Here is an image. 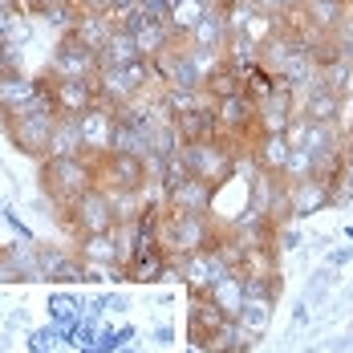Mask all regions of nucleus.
<instances>
[{"mask_svg":"<svg viewBox=\"0 0 353 353\" xmlns=\"http://www.w3.org/2000/svg\"><path fill=\"white\" fill-rule=\"evenodd\" d=\"M110 150H118V154H139V159H146V154H150V134H146V130H139V126L114 122V139H110Z\"/></svg>","mask_w":353,"mask_h":353,"instance_id":"nucleus-31","label":"nucleus"},{"mask_svg":"<svg viewBox=\"0 0 353 353\" xmlns=\"http://www.w3.org/2000/svg\"><path fill=\"white\" fill-rule=\"evenodd\" d=\"M0 353H4V345H0Z\"/></svg>","mask_w":353,"mask_h":353,"instance_id":"nucleus-49","label":"nucleus"},{"mask_svg":"<svg viewBox=\"0 0 353 353\" xmlns=\"http://www.w3.org/2000/svg\"><path fill=\"white\" fill-rule=\"evenodd\" d=\"M223 272H232V264L219 248H203V252H191L179 260V281L191 288V296H203Z\"/></svg>","mask_w":353,"mask_h":353,"instance_id":"nucleus-8","label":"nucleus"},{"mask_svg":"<svg viewBox=\"0 0 353 353\" xmlns=\"http://www.w3.org/2000/svg\"><path fill=\"white\" fill-rule=\"evenodd\" d=\"M134 12L150 25H171V0H134Z\"/></svg>","mask_w":353,"mask_h":353,"instance_id":"nucleus-37","label":"nucleus"},{"mask_svg":"<svg viewBox=\"0 0 353 353\" xmlns=\"http://www.w3.org/2000/svg\"><path fill=\"white\" fill-rule=\"evenodd\" d=\"M272 309H276V301H264V296H248L244 309L236 313V321L244 325L248 333L264 337V333H268V325H272Z\"/></svg>","mask_w":353,"mask_h":353,"instance_id":"nucleus-29","label":"nucleus"},{"mask_svg":"<svg viewBox=\"0 0 353 353\" xmlns=\"http://www.w3.org/2000/svg\"><path fill=\"white\" fill-rule=\"evenodd\" d=\"M350 256H353V248H341V252H333V256H329V264H333V268H341Z\"/></svg>","mask_w":353,"mask_h":353,"instance_id":"nucleus-45","label":"nucleus"},{"mask_svg":"<svg viewBox=\"0 0 353 353\" xmlns=\"http://www.w3.org/2000/svg\"><path fill=\"white\" fill-rule=\"evenodd\" d=\"M114 33V25L106 21V12H90V8H81V17H77V25H73V33L85 49H94V53H102V45L110 41Z\"/></svg>","mask_w":353,"mask_h":353,"instance_id":"nucleus-25","label":"nucleus"},{"mask_svg":"<svg viewBox=\"0 0 353 353\" xmlns=\"http://www.w3.org/2000/svg\"><path fill=\"white\" fill-rule=\"evenodd\" d=\"M25 325H29V313H25V309H17V313L8 317V329H25Z\"/></svg>","mask_w":353,"mask_h":353,"instance_id":"nucleus-44","label":"nucleus"},{"mask_svg":"<svg viewBox=\"0 0 353 353\" xmlns=\"http://www.w3.org/2000/svg\"><path fill=\"white\" fill-rule=\"evenodd\" d=\"M98 61H102V65H110V70H126V65L142 61V57H139V45H134V33L114 29V33H110V41L102 45V53H98Z\"/></svg>","mask_w":353,"mask_h":353,"instance_id":"nucleus-24","label":"nucleus"},{"mask_svg":"<svg viewBox=\"0 0 353 353\" xmlns=\"http://www.w3.org/2000/svg\"><path fill=\"white\" fill-rule=\"evenodd\" d=\"M25 350L29 353H61L65 350V337H61V329L57 325H37V329H29L25 333Z\"/></svg>","mask_w":353,"mask_h":353,"instance_id":"nucleus-32","label":"nucleus"},{"mask_svg":"<svg viewBox=\"0 0 353 353\" xmlns=\"http://www.w3.org/2000/svg\"><path fill=\"white\" fill-rule=\"evenodd\" d=\"M114 248H118V264L126 268L130 264V256L139 252V244H142V236H139V223H114Z\"/></svg>","mask_w":353,"mask_h":353,"instance_id":"nucleus-35","label":"nucleus"},{"mask_svg":"<svg viewBox=\"0 0 353 353\" xmlns=\"http://www.w3.org/2000/svg\"><path fill=\"white\" fill-rule=\"evenodd\" d=\"M276 252H292V248H301V232L296 228H276Z\"/></svg>","mask_w":353,"mask_h":353,"instance_id":"nucleus-41","label":"nucleus"},{"mask_svg":"<svg viewBox=\"0 0 353 353\" xmlns=\"http://www.w3.org/2000/svg\"><path fill=\"white\" fill-rule=\"evenodd\" d=\"M228 37H232V25H228V12L223 8H208L203 21L191 29V45L195 49H228Z\"/></svg>","mask_w":353,"mask_h":353,"instance_id":"nucleus-18","label":"nucleus"},{"mask_svg":"<svg viewBox=\"0 0 353 353\" xmlns=\"http://www.w3.org/2000/svg\"><path fill=\"white\" fill-rule=\"evenodd\" d=\"M240 276H276L281 272V252L276 244H256L240 252V264H236Z\"/></svg>","mask_w":353,"mask_h":353,"instance_id":"nucleus-23","label":"nucleus"},{"mask_svg":"<svg viewBox=\"0 0 353 353\" xmlns=\"http://www.w3.org/2000/svg\"><path fill=\"white\" fill-rule=\"evenodd\" d=\"M171 337H175L171 325H154V341H159V345H171Z\"/></svg>","mask_w":353,"mask_h":353,"instance_id":"nucleus-42","label":"nucleus"},{"mask_svg":"<svg viewBox=\"0 0 353 353\" xmlns=\"http://www.w3.org/2000/svg\"><path fill=\"white\" fill-rule=\"evenodd\" d=\"M53 223H61L73 240H77V236H94V232H114L118 215H114V203H110L106 191L102 187H90L81 199H73L70 208H57Z\"/></svg>","mask_w":353,"mask_h":353,"instance_id":"nucleus-4","label":"nucleus"},{"mask_svg":"<svg viewBox=\"0 0 353 353\" xmlns=\"http://www.w3.org/2000/svg\"><path fill=\"white\" fill-rule=\"evenodd\" d=\"M345 102H350L345 94H337V90H329V85L321 81L309 94L296 98V114L309 118V122H329V126H341V130H345Z\"/></svg>","mask_w":353,"mask_h":353,"instance_id":"nucleus-9","label":"nucleus"},{"mask_svg":"<svg viewBox=\"0 0 353 353\" xmlns=\"http://www.w3.org/2000/svg\"><path fill=\"white\" fill-rule=\"evenodd\" d=\"M296 4H301V0H256V12H264V17L276 21V17H284V12L296 8Z\"/></svg>","mask_w":353,"mask_h":353,"instance_id":"nucleus-39","label":"nucleus"},{"mask_svg":"<svg viewBox=\"0 0 353 353\" xmlns=\"http://www.w3.org/2000/svg\"><path fill=\"white\" fill-rule=\"evenodd\" d=\"M0 219H4V223H8V228H12V232H17V240H33V244H37L33 228H29V223H25V219H21V215L12 212V208H8V203H0Z\"/></svg>","mask_w":353,"mask_h":353,"instance_id":"nucleus-38","label":"nucleus"},{"mask_svg":"<svg viewBox=\"0 0 353 353\" xmlns=\"http://www.w3.org/2000/svg\"><path fill=\"white\" fill-rule=\"evenodd\" d=\"M37 94H41V77H29L25 70L4 73L0 77V118L29 110L37 102Z\"/></svg>","mask_w":353,"mask_h":353,"instance_id":"nucleus-11","label":"nucleus"},{"mask_svg":"<svg viewBox=\"0 0 353 353\" xmlns=\"http://www.w3.org/2000/svg\"><path fill=\"white\" fill-rule=\"evenodd\" d=\"M171 41H175V29L171 25H139L134 29V45H139V57L142 61H154L163 49H171Z\"/></svg>","mask_w":353,"mask_h":353,"instance_id":"nucleus-27","label":"nucleus"},{"mask_svg":"<svg viewBox=\"0 0 353 353\" xmlns=\"http://www.w3.org/2000/svg\"><path fill=\"white\" fill-rule=\"evenodd\" d=\"M41 77L49 81L53 102H57V114H61V118H81L85 110L98 106V90H94V81H65V77H53L49 70L41 73Z\"/></svg>","mask_w":353,"mask_h":353,"instance_id":"nucleus-10","label":"nucleus"},{"mask_svg":"<svg viewBox=\"0 0 353 353\" xmlns=\"http://www.w3.org/2000/svg\"><path fill=\"white\" fill-rule=\"evenodd\" d=\"M292 321H296V325H305V321H309V305H301V309L292 313Z\"/></svg>","mask_w":353,"mask_h":353,"instance_id":"nucleus-47","label":"nucleus"},{"mask_svg":"<svg viewBox=\"0 0 353 353\" xmlns=\"http://www.w3.org/2000/svg\"><path fill=\"white\" fill-rule=\"evenodd\" d=\"M175 134H179V142H183V146L219 139V126H215V102H203V106L179 114V118H175Z\"/></svg>","mask_w":353,"mask_h":353,"instance_id":"nucleus-16","label":"nucleus"},{"mask_svg":"<svg viewBox=\"0 0 353 353\" xmlns=\"http://www.w3.org/2000/svg\"><path fill=\"white\" fill-rule=\"evenodd\" d=\"M288 154H292V146H288L284 134H260V139H256V150H252V163H256L260 171H268V175H284Z\"/></svg>","mask_w":353,"mask_h":353,"instance_id":"nucleus-19","label":"nucleus"},{"mask_svg":"<svg viewBox=\"0 0 353 353\" xmlns=\"http://www.w3.org/2000/svg\"><path fill=\"white\" fill-rule=\"evenodd\" d=\"M203 12H208L203 0H179V4H171V29L175 33H191L203 21Z\"/></svg>","mask_w":353,"mask_h":353,"instance_id":"nucleus-34","label":"nucleus"},{"mask_svg":"<svg viewBox=\"0 0 353 353\" xmlns=\"http://www.w3.org/2000/svg\"><path fill=\"white\" fill-rule=\"evenodd\" d=\"M98 187H102V191L146 195V187H150V167H146V159H139V154L106 150V154H98Z\"/></svg>","mask_w":353,"mask_h":353,"instance_id":"nucleus-6","label":"nucleus"},{"mask_svg":"<svg viewBox=\"0 0 353 353\" xmlns=\"http://www.w3.org/2000/svg\"><path fill=\"white\" fill-rule=\"evenodd\" d=\"M37 187L49 203L70 208L90 187H98V159L94 154H73V159H41L37 163Z\"/></svg>","mask_w":353,"mask_h":353,"instance_id":"nucleus-1","label":"nucleus"},{"mask_svg":"<svg viewBox=\"0 0 353 353\" xmlns=\"http://www.w3.org/2000/svg\"><path fill=\"white\" fill-rule=\"evenodd\" d=\"M77 8H90V12H106L110 0H77Z\"/></svg>","mask_w":353,"mask_h":353,"instance_id":"nucleus-43","label":"nucleus"},{"mask_svg":"<svg viewBox=\"0 0 353 353\" xmlns=\"http://www.w3.org/2000/svg\"><path fill=\"white\" fill-rule=\"evenodd\" d=\"M73 252H77L85 264H98V268H122V264H118V248H114V236H110V232L77 236V240H73Z\"/></svg>","mask_w":353,"mask_h":353,"instance_id":"nucleus-20","label":"nucleus"},{"mask_svg":"<svg viewBox=\"0 0 353 353\" xmlns=\"http://www.w3.org/2000/svg\"><path fill=\"white\" fill-rule=\"evenodd\" d=\"M0 260H4V268H8L17 281L41 284V260H37L33 240H8V244L0 248Z\"/></svg>","mask_w":353,"mask_h":353,"instance_id":"nucleus-17","label":"nucleus"},{"mask_svg":"<svg viewBox=\"0 0 353 353\" xmlns=\"http://www.w3.org/2000/svg\"><path fill=\"white\" fill-rule=\"evenodd\" d=\"M102 70L98 53L85 49L77 37H57L53 41V53H49V73L53 77H65V81H94Z\"/></svg>","mask_w":353,"mask_h":353,"instance_id":"nucleus-7","label":"nucleus"},{"mask_svg":"<svg viewBox=\"0 0 353 353\" xmlns=\"http://www.w3.org/2000/svg\"><path fill=\"white\" fill-rule=\"evenodd\" d=\"M183 159H187L191 175L212 183V187H223V183H232V179L240 175V159H236V150L223 139L191 142V146H183Z\"/></svg>","mask_w":353,"mask_h":353,"instance_id":"nucleus-5","label":"nucleus"},{"mask_svg":"<svg viewBox=\"0 0 353 353\" xmlns=\"http://www.w3.org/2000/svg\"><path fill=\"white\" fill-rule=\"evenodd\" d=\"M305 8H309L313 25H317L325 37H333L341 29V21L350 17V0H317V4H305Z\"/></svg>","mask_w":353,"mask_h":353,"instance_id":"nucleus-28","label":"nucleus"},{"mask_svg":"<svg viewBox=\"0 0 353 353\" xmlns=\"http://www.w3.org/2000/svg\"><path fill=\"white\" fill-rule=\"evenodd\" d=\"M288 203H292V219H309L321 208H333V195H329V183H321L317 175L301 179V183H288Z\"/></svg>","mask_w":353,"mask_h":353,"instance_id":"nucleus-14","label":"nucleus"},{"mask_svg":"<svg viewBox=\"0 0 353 353\" xmlns=\"http://www.w3.org/2000/svg\"><path fill=\"white\" fill-rule=\"evenodd\" d=\"M130 341H134V325H122L118 329V345H130Z\"/></svg>","mask_w":353,"mask_h":353,"instance_id":"nucleus-46","label":"nucleus"},{"mask_svg":"<svg viewBox=\"0 0 353 353\" xmlns=\"http://www.w3.org/2000/svg\"><path fill=\"white\" fill-rule=\"evenodd\" d=\"M203 94L212 98V102H223V98H236V94H244V77L232 70L228 61L219 65L215 73H208V81H203Z\"/></svg>","mask_w":353,"mask_h":353,"instance_id":"nucleus-30","label":"nucleus"},{"mask_svg":"<svg viewBox=\"0 0 353 353\" xmlns=\"http://www.w3.org/2000/svg\"><path fill=\"white\" fill-rule=\"evenodd\" d=\"M272 90H276V73L264 70V65L256 61V65H252V70L244 73V98H252V102L260 106V102H264V98H268Z\"/></svg>","mask_w":353,"mask_h":353,"instance_id":"nucleus-33","label":"nucleus"},{"mask_svg":"<svg viewBox=\"0 0 353 353\" xmlns=\"http://www.w3.org/2000/svg\"><path fill=\"white\" fill-rule=\"evenodd\" d=\"M114 122H118V118H114V110L102 106V102H98L94 110H85V114L77 118L85 154H94V159H98V154H106V150H110V139H114Z\"/></svg>","mask_w":353,"mask_h":353,"instance_id":"nucleus-12","label":"nucleus"},{"mask_svg":"<svg viewBox=\"0 0 353 353\" xmlns=\"http://www.w3.org/2000/svg\"><path fill=\"white\" fill-rule=\"evenodd\" d=\"M0 8H17V0H0ZM21 12V8H17Z\"/></svg>","mask_w":353,"mask_h":353,"instance_id":"nucleus-48","label":"nucleus"},{"mask_svg":"<svg viewBox=\"0 0 353 353\" xmlns=\"http://www.w3.org/2000/svg\"><path fill=\"white\" fill-rule=\"evenodd\" d=\"M228 321H232V317H228V313L215 305L212 296H191V317H187V329H191V345H199V350H203V345L212 341L215 333L228 325Z\"/></svg>","mask_w":353,"mask_h":353,"instance_id":"nucleus-13","label":"nucleus"},{"mask_svg":"<svg viewBox=\"0 0 353 353\" xmlns=\"http://www.w3.org/2000/svg\"><path fill=\"white\" fill-rule=\"evenodd\" d=\"M313 171H317V163H313V154L309 150H292L288 154V167H284V183H301V179H313Z\"/></svg>","mask_w":353,"mask_h":353,"instance_id":"nucleus-36","label":"nucleus"},{"mask_svg":"<svg viewBox=\"0 0 353 353\" xmlns=\"http://www.w3.org/2000/svg\"><path fill=\"white\" fill-rule=\"evenodd\" d=\"M223 236V228L215 223L212 212H171L167 208V219L159 228V244L167 248L171 260H183L191 252H203V248H215Z\"/></svg>","mask_w":353,"mask_h":353,"instance_id":"nucleus-2","label":"nucleus"},{"mask_svg":"<svg viewBox=\"0 0 353 353\" xmlns=\"http://www.w3.org/2000/svg\"><path fill=\"white\" fill-rule=\"evenodd\" d=\"M305 130H309V118H301V114H296V118L288 122V130H284V139H288V146H292V150L305 142Z\"/></svg>","mask_w":353,"mask_h":353,"instance_id":"nucleus-40","label":"nucleus"},{"mask_svg":"<svg viewBox=\"0 0 353 353\" xmlns=\"http://www.w3.org/2000/svg\"><path fill=\"white\" fill-rule=\"evenodd\" d=\"M256 341H260V337H256V333H248L244 325L232 317V321H228V325H223V329L212 337V341L203 345V353H252V350H256Z\"/></svg>","mask_w":353,"mask_h":353,"instance_id":"nucleus-22","label":"nucleus"},{"mask_svg":"<svg viewBox=\"0 0 353 353\" xmlns=\"http://www.w3.org/2000/svg\"><path fill=\"white\" fill-rule=\"evenodd\" d=\"M203 296H212V301L219 305V309H223V313H228V317H236V313L244 309V301H248V292H244V276H240V272L232 268V272H223V276H219V281H215L212 288L203 292Z\"/></svg>","mask_w":353,"mask_h":353,"instance_id":"nucleus-21","label":"nucleus"},{"mask_svg":"<svg viewBox=\"0 0 353 353\" xmlns=\"http://www.w3.org/2000/svg\"><path fill=\"white\" fill-rule=\"evenodd\" d=\"M0 130H4L8 146H12L21 159L41 163V159L49 154V139H53V130H57V114H45V110L29 106V110H21V114L0 118Z\"/></svg>","mask_w":353,"mask_h":353,"instance_id":"nucleus-3","label":"nucleus"},{"mask_svg":"<svg viewBox=\"0 0 353 353\" xmlns=\"http://www.w3.org/2000/svg\"><path fill=\"white\" fill-rule=\"evenodd\" d=\"M73 154H85L81 126H77V118H57V130L49 139V154L45 159H73Z\"/></svg>","mask_w":353,"mask_h":353,"instance_id":"nucleus-26","label":"nucleus"},{"mask_svg":"<svg viewBox=\"0 0 353 353\" xmlns=\"http://www.w3.org/2000/svg\"><path fill=\"white\" fill-rule=\"evenodd\" d=\"M163 199H167L171 212H212L215 187L212 183H203V179H195V175H187L183 183H175Z\"/></svg>","mask_w":353,"mask_h":353,"instance_id":"nucleus-15","label":"nucleus"}]
</instances>
